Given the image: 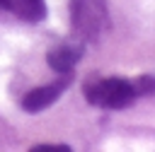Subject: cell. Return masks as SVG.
<instances>
[{
	"mask_svg": "<svg viewBox=\"0 0 155 152\" xmlns=\"http://www.w3.org/2000/svg\"><path fill=\"white\" fill-rule=\"evenodd\" d=\"M136 97V84L121 77H90L85 82V99L99 109H126Z\"/></svg>",
	"mask_w": 155,
	"mask_h": 152,
	"instance_id": "obj_1",
	"label": "cell"
},
{
	"mask_svg": "<svg viewBox=\"0 0 155 152\" xmlns=\"http://www.w3.org/2000/svg\"><path fill=\"white\" fill-rule=\"evenodd\" d=\"M70 24L82 41H99L109 29V10L104 0H70Z\"/></svg>",
	"mask_w": 155,
	"mask_h": 152,
	"instance_id": "obj_2",
	"label": "cell"
},
{
	"mask_svg": "<svg viewBox=\"0 0 155 152\" xmlns=\"http://www.w3.org/2000/svg\"><path fill=\"white\" fill-rule=\"evenodd\" d=\"M70 72H61V77L56 80V82H51V84H44V87H36V89H31V92H27L24 94V99H22V109L24 111H29V113H36V111H44V109H48L63 92H65V87L70 84Z\"/></svg>",
	"mask_w": 155,
	"mask_h": 152,
	"instance_id": "obj_3",
	"label": "cell"
},
{
	"mask_svg": "<svg viewBox=\"0 0 155 152\" xmlns=\"http://www.w3.org/2000/svg\"><path fill=\"white\" fill-rule=\"evenodd\" d=\"M80 46H75V43H63V46H56L53 51H48V65H51V70H56L58 75L61 72H70L75 65H78V60H80Z\"/></svg>",
	"mask_w": 155,
	"mask_h": 152,
	"instance_id": "obj_4",
	"label": "cell"
},
{
	"mask_svg": "<svg viewBox=\"0 0 155 152\" xmlns=\"http://www.w3.org/2000/svg\"><path fill=\"white\" fill-rule=\"evenodd\" d=\"M7 10H12L17 17L27 19V22H39L46 17V5L44 0H10Z\"/></svg>",
	"mask_w": 155,
	"mask_h": 152,
	"instance_id": "obj_5",
	"label": "cell"
},
{
	"mask_svg": "<svg viewBox=\"0 0 155 152\" xmlns=\"http://www.w3.org/2000/svg\"><path fill=\"white\" fill-rule=\"evenodd\" d=\"M7 5H10V0H0V10H7Z\"/></svg>",
	"mask_w": 155,
	"mask_h": 152,
	"instance_id": "obj_6",
	"label": "cell"
}]
</instances>
